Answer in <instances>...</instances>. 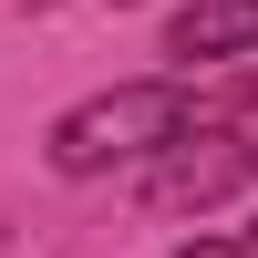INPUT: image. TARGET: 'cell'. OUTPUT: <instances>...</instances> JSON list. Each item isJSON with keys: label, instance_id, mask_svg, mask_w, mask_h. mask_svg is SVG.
Returning <instances> with one entry per match:
<instances>
[{"label": "cell", "instance_id": "obj_2", "mask_svg": "<svg viewBox=\"0 0 258 258\" xmlns=\"http://www.w3.org/2000/svg\"><path fill=\"white\" fill-rule=\"evenodd\" d=\"M227 186H248V135L238 124H197L186 145H165L155 165H145V207H217Z\"/></svg>", "mask_w": 258, "mask_h": 258}, {"label": "cell", "instance_id": "obj_1", "mask_svg": "<svg viewBox=\"0 0 258 258\" xmlns=\"http://www.w3.org/2000/svg\"><path fill=\"white\" fill-rule=\"evenodd\" d=\"M197 124H227L197 83H114V93H83L41 135V155H52V176H114V165H155Z\"/></svg>", "mask_w": 258, "mask_h": 258}, {"label": "cell", "instance_id": "obj_4", "mask_svg": "<svg viewBox=\"0 0 258 258\" xmlns=\"http://www.w3.org/2000/svg\"><path fill=\"white\" fill-rule=\"evenodd\" d=\"M176 258H238V238H197V248H176Z\"/></svg>", "mask_w": 258, "mask_h": 258}, {"label": "cell", "instance_id": "obj_5", "mask_svg": "<svg viewBox=\"0 0 258 258\" xmlns=\"http://www.w3.org/2000/svg\"><path fill=\"white\" fill-rule=\"evenodd\" d=\"M248 186H258V135H248Z\"/></svg>", "mask_w": 258, "mask_h": 258}, {"label": "cell", "instance_id": "obj_3", "mask_svg": "<svg viewBox=\"0 0 258 258\" xmlns=\"http://www.w3.org/2000/svg\"><path fill=\"white\" fill-rule=\"evenodd\" d=\"M258 52V0H186L165 21V62H238Z\"/></svg>", "mask_w": 258, "mask_h": 258}, {"label": "cell", "instance_id": "obj_6", "mask_svg": "<svg viewBox=\"0 0 258 258\" xmlns=\"http://www.w3.org/2000/svg\"><path fill=\"white\" fill-rule=\"evenodd\" d=\"M238 258H258V227H248V238H238Z\"/></svg>", "mask_w": 258, "mask_h": 258}]
</instances>
